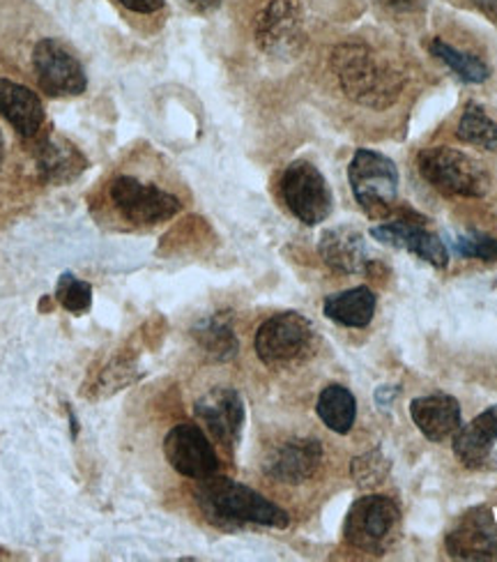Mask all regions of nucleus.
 I'll return each instance as SVG.
<instances>
[{"label":"nucleus","mask_w":497,"mask_h":562,"mask_svg":"<svg viewBox=\"0 0 497 562\" xmlns=\"http://www.w3.org/2000/svg\"><path fill=\"white\" fill-rule=\"evenodd\" d=\"M381 3L392 10V12H400V14H410V12H419L426 0H381Z\"/></svg>","instance_id":"c756f323"},{"label":"nucleus","mask_w":497,"mask_h":562,"mask_svg":"<svg viewBox=\"0 0 497 562\" xmlns=\"http://www.w3.org/2000/svg\"><path fill=\"white\" fill-rule=\"evenodd\" d=\"M456 136L463 144L497 153V123L475 102H470L459 121Z\"/></svg>","instance_id":"393cba45"},{"label":"nucleus","mask_w":497,"mask_h":562,"mask_svg":"<svg viewBox=\"0 0 497 562\" xmlns=\"http://www.w3.org/2000/svg\"><path fill=\"white\" fill-rule=\"evenodd\" d=\"M256 42L274 58H291L304 44L300 10L291 0H272L256 19Z\"/></svg>","instance_id":"9b49d317"},{"label":"nucleus","mask_w":497,"mask_h":562,"mask_svg":"<svg viewBox=\"0 0 497 562\" xmlns=\"http://www.w3.org/2000/svg\"><path fill=\"white\" fill-rule=\"evenodd\" d=\"M371 238L383 243V245L410 251L417 256V259L426 261L438 270L447 268V263H449V249L440 240V236H436L433 231L423 228L415 222H408V220H394V222H387L381 226H373Z\"/></svg>","instance_id":"2eb2a0df"},{"label":"nucleus","mask_w":497,"mask_h":562,"mask_svg":"<svg viewBox=\"0 0 497 562\" xmlns=\"http://www.w3.org/2000/svg\"><path fill=\"white\" fill-rule=\"evenodd\" d=\"M452 249L461 259H479L488 263L497 259V240L482 231H470L454 238Z\"/></svg>","instance_id":"cd10ccee"},{"label":"nucleus","mask_w":497,"mask_h":562,"mask_svg":"<svg viewBox=\"0 0 497 562\" xmlns=\"http://www.w3.org/2000/svg\"><path fill=\"white\" fill-rule=\"evenodd\" d=\"M398 505L387 496H364L354 501L343 526L346 542L366 553H383L398 526Z\"/></svg>","instance_id":"0eeeda50"},{"label":"nucleus","mask_w":497,"mask_h":562,"mask_svg":"<svg viewBox=\"0 0 497 562\" xmlns=\"http://www.w3.org/2000/svg\"><path fill=\"white\" fill-rule=\"evenodd\" d=\"M323 463V445L318 438H289L263 459V473L281 484H302L312 480Z\"/></svg>","instance_id":"4468645a"},{"label":"nucleus","mask_w":497,"mask_h":562,"mask_svg":"<svg viewBox=\"0 0 497 562\" xmlns=\"http://www.w3.org/2000/svg\"><path fill=\"white\" fill-rule=\"evenodd\" d=\"M182 3L194 12H212L222 5V0H182Z\"/></svg>","instance_id":"473e14b6"},{"label":"nucleus","mask_w":497,"mask_h":562,"mask_svg":"<svg viewBox=\"0 0 497 562\" xmlns=\"http://www.w3.org/2000/svg\"><path fill=\"white\" fill-rule=\"evenodd\" d=\"M0 115L26 138H33L44 123V106L35 92L10 79H0Z\"/></svg>","instance_id":"6ab92c4d"},{"label":"nucleus","mask_w":497,"mask_h":562,"mask_svg":"<svg viewBox=\"0 0 497 562\" xmlns=\"http://www.w3.org/2000/svg\"><path fill=\"white\" fill-rule=\"evenodd\" d=\"M37 164L42 178L52 184L75 180L88 167L86 157L72 144L56 136L42 140L37 150Z\"/></svg>","instance_id":"aec40b11"},{"label":"nucleus","mask_w":497,"mask_h":562,"mask_svg":"<svg viewBox=\"0 0 497 562\" xmlns=\"http://www.w3.org/2000/svg\"><path fill=\"white\" fill-rule=\"evenodd\" d=\"M396 396H398L396 387L383 385V387H377V392H375V402H377V406H381V408H387V406H392L396 402Z\"/></svg>","instance_id":"2f4dec72"},{"label":"nucleus","mask_w":497,"mask_h":562,"mask_svg":"<svg viewBox=\"0 0 497 562\" xmlns=\"http://www.w3.org/2000/svg\"><path fill=\"white\" fill-rule=\"evenodd\" d=\"M3 157H5V140H3V134H0V167H3Z\"/></svg>","instance_id":"72a5a7b5"},{"label":"nucleus","mask_w":497,"mask_h":562,"mask_svg":"<svg viewBox=\"0 0 497 562\" xmlns=\"http://www.w3.org/2000/svg\"><path fill=\"white\" fill-rule=\"evenodd\" d=\"M350 190L366 215H383L396 203L398 171L396 164L375 150H358L348 167Z\"/></svg>","instance_id":"39448f33"},{"label":"nucleus","mask_w":497,"mask_h":562,"mask_svg":"<svg viewBox=\"0 0 497 562\" xmlns=\"http://www.w3.org/2000/svg\"><path fill=\"white\" fill-rule=\"evenodd\" d=\"M163 454L184 477L205 480L219 471V457L196 425H178L163 440Z\"/></svg>","instance_id":"9d476101"},{"label":"nucleus","mask_w":497,"mask_h":562,"mask_svg":"<svg viewBox=\"0 0 497 562\" xmlns=\"http://www.w3.org/2000/svg\"><path fill=\"white\" fill-rule=\"evenodd\" d=\"M459 3H463L472 10H477L479 14H484L486 19L497 23V0H459Z\"/></svg>","instance_id":"7c9ffc66"},{"label":"nucleus","mask_w":497,"mask_h":562,"mask_svg":"<svg viewBox=\"0 0 497 562\" xmlns=\"http://www.w3.org/2000/svg\"><path fill=\"white\" fill-rule=\"evenodd\" d=\"M417 169L421 178L444 196L482 199L490 190V176L484 164L447 146L421 150L417 155Z\"/></svg>","instance_id":"7ed1b4c3"},{"label":"nucleus","mask_w":497,"mask_h":562,"mask_svg":"<svg viewBox=\"0 0 497 562\" xmlns=\"http://www.w3.org/2000/svg\"><path fill=\"white\" fill-rule=\"evenodd\" d=\"M410 415L421 436L433 442H442L447 438L456 436V431L463 425L459 402L452 394H444V392L417 396V400H413L410 404Z\"/></svg>","instance_id":"f3484780"},{"label":"nucleus","mask_w":497,"mask_h":562,"mask_svg":"<svg viewBox=\"0 0 497 562\" xmlns=\"http://www.w3.org/2000/svg\"><path fill=\"white\" fill-rule=\"evenodd\" d=\"M497 445V406L479 413L454 436V454L467 468H482Z\"/></svg>","instance_id":"a211bd4d"},{"label":"nucleus","mask_w":497,"mask_h":562,"mask_svg":"<svg viewBox=\"0 0 497 562\" xmlns=\"http://www.w3.org/2000/svg\"><path fill=\"white\" fill-rule=\"evenodd\" d=\"M449 558L488 562L497 560V524L488 507H472L444 540Z\"/></svg>","instance_id":"ddd939ff"},{"label":"nucleus","mask_w":497,"mask_h":562,"mask_svg":"<svg viewBox=\"0 0 497 562\" xmlns=\"http://www.w3.org/2000/svg\"><path fill=\"white\" fill-rule=\"evenodd\" d=\"M35 75L46 95L72 98L86 90V72L81 63L58 40H42L33 54Z\"/></svg>","instance_id":"1a4fd4ad"},{"label":"nucleus","mask_w":497,"mask_h":562,"mask_svg":"<svg viewBox=\"0 0 497 562\" xmlns=\"http://www.w3.org/2000/svg\"><path fill=\"white\" fill-rule=\"evenodd\" d=\"M431 54L442 60L465 83H484L490 77V67L475 54H465L444 40L431 42Z\"/></svg>","instance_id":"b1692460"},{"label":"nucleus","mask_w":497,"mask_h":562,"mask_svg":"<svg viewBox=\"0 0 497 562\" xmlns=\"http://www.w3.org/2000/svg\"><path fill=\"white\" fill-rule=\"evenodd\" d=\"M196 503L205 519L222 528L235 526H268V528H286L289 514L279 505L270 503L258 491L233 482L228 477H205L196 491Z\"/></svg>","instance_id":"f03ea898"},{"label":"nucleus","mask_w":497,"mask_h":562,"mask_svg":"<svg viewBox=\"0 0 497 562\" xmlns=\"http://www.w3.org/2000/svg\"><path fill=\"white\" fill-rule=\"evenodd\" d=\"M318 251L323 261L341 274H369L375 263L366 238L352 226H335L325 231Z\"/></svg>","instance_id":"dca6fc26"},{"label":"nucleus","mask_w":497,"mask_h":562,"mask_svg":"<svg viewBox=\"0 0 497 562\" xmlns=\"http://www.w3.org/2000/svg\"><path fill=\"white\" fill-rule=\"evenodd\" d=\"M111 199L117 213L136 226H153L180 213V201L173 194L132 176H121L113 180Z\"/></svg>","instance_id":"6e6552de"},{"label":"nucleus","mask_w":497,"mask_h":562,"mask_svg":"<svg viewBox=\"0 0 497 562\" xmlns=\"http://www.w3.org/2000/svg\"><path fill=\"white\" fill-rule=\"evenodd\" d=\"M316 350V330L309 318L283 312L268 318L256 333V356L270 369H293Z\"/></svg>","instance_id":"20e7f679"},{"label":"nucleus","mask_w":497,"mask_h":562,"mask_svg":"<svg viewBox=\"0 0 497 562\" xmlns=\"http://www.w3.org/2000/svg\"><path fill=\"white\" fill-rule=\"evenodd\" d=\"M375 293L366 286L335 293L325 300V316L346 327H366L375 314Z\"/></svg>","instance_id":"412c9836"},{"label":"nucleus","mask_w":497,"mask_h":562,"mask_svg":"<svg viewBox=\"0 0 497 562\" xmlns=\"http://www.w3.org/2000/svg\"><path fill=\"white\" fill-rule=\"evenodd\" d=\"M56 297L67 312L86 314L90 310V302H92V289H90L88 281H81L72 272H65L58 281Z\"/></svg>","instance_id":"bb28decb"},{"label":"nucleus","mask_w":497,"mask_h":562,"mask_svg":"<svg viewBox=\"0 0 497 562\" xmlns=\"http://www.w3.org/2000/svg\"><path fill=\"white\" fill-rule=\"evenodd\" d=\"M320 419L335 434H348L358 419V402L350 390L343 385H329L320 392L318 406H316Z\"/></svg>","instance_id":"5701e85b"},{"label":"nucleus","mask_w":497,"mask_h":562,"mask_svg":"<svg viewBox=\"0 0 497 562\" xmlns=\"http://www.w3.org/2000/svg\"><path fill=\"white\" fill-rule=\"evenodd\" d=\"M196 344L203 348V353H207L212 360H233L238 356V337L233 333V325L224 316H207L199 321L192 330Z\"/></svg>","instance_id":"4be33fe9"},{"label":"nucleus","mask_w":497,"mask_h":562,"mask_svg":"<svg viewBox=\"0 0 497 562\" xmlns=\"http://www.w3.org/2000/svg\"><path fill=\"white\" fill-rule=\"evenodd\" d=\"M331 67L346 95L366 109L385 111L404 92V77L398 69L377 58L362 42L339 44L331 54Z\"/></svg>","instance_id":"f257e3e1"},{"label":"nucleus","mask_w":497,"mask_h":562,"mask_svg":"<svg viewBox=\"0 0 497 562\" xmlns=\"http://www.w3.org/2000/svg\"><path fill=\"white\" fill-rule=\"evenodd\" d=\"M389 473H392V461L383 454L381 448H373V450L364 452L362 457L352 459V463H350V475H352L354 484L364 491L385 484Z\"/></svg>","instance_id":"a878e982"},{"label":"nucleus","mask_w":497,"mask_h":562,"mask_svg":"<svg viewBox=\"0 0 497 562\" xmlns=\"http://www.w3.org/2000/svg\"><path fill=\"white\" fill-rule=\"evenodd\" d=\"M194 413L203 422L210 436L228 452L240 442L245 427V402L238 390L212 387L196 402Z\"/></svg>","instance_id":"f8f14e48"},{"label":"nucleus","mask_w":497,"mask_h":562,"mask_svg":"<svg viewBox=\"0 0 497 562\" xmlns=\"http://www.w3.org/2000/svg\"><path fill=\"white\" fill-rule=\"evenodd\" d=\"M281 196L286 201L291 213L306 226H316L325 222L335 210V196H331L325 176L312 161L297 159L281 176Z\"/></svg>","instance_id":"423d86ee"},{"label":"nucleus","mask_w":497,"mask_h":562,"mask_svg":"<svg viewBox=\"0 0 497 562\" xmlns=\"http://www.w3.org/2000/svg\"><path fill=\"white\" fill-rule=\"evenodd\" d=\"M117 3L138 14H153L163 8V0H117Z\"/></svg>","instance_id":"c85d7f7f"}]
</instances>
